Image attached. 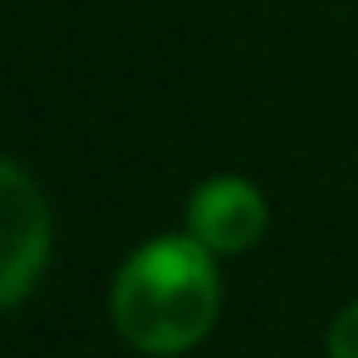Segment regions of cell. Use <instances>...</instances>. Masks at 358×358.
Segmentation results:
<instances>
[{
  "label": "cell",
  "mask_w": 358,
  "mask_h": 358,
  "mask_svg": "<svg viewBox=\"0 0 358 358\" xmlns=\"http://www.w3.org/2000/svg\"><path fill=\"white\" fill-rule=\"evenodd\" d=\"M113 329L128 348L172 358L196 348L221 314L216 255L192 236H157L138 245L113 275Z\"/></svg>",
  "instance_id": "obj_1"
},
{
  "label": "cell",
  "mask_w": 358,
  "mask_h": 358,
  "mask_svg": "<svg viewBox=\"0 0 358 358\" xmlns=\"http://www.w3.org/2000/svg\"><path fill=\"white\" fill-rule=\"evenodd\" d=\"M270 226V206L255 182L245 177H211L187 201V236L206 245L211 255H241L250 250Z\"/></svg>",
  "instance_id": "obj_3"
},
{
  "label": "cell",
  "mask_w": 358,
  "mask_h": 358,
  "mask_svg": "<svg viewBox=\"0 0 358 358\" xmlns=\"http://www.w3.org/2000/svg\"><path fill=\"white\" fill-rule=\"evenodd\" d=\"M50 241L55 221L40 182L20 162L0 157V309L20 304L40 285L50 265Z\"/></svg>",
  "instance_id": "obj_2"
},
{
  "label": "cell",
  "mask_w": 358,
  "mask_h": 358,
  "mask_svg": "<svg viewBox=\"0 0 358 358\" xmlns=\"http://www.w3.org/2000/svg\"><path fill=\"white\" fill-rule=\"evenodd\" d=\"M329 358H358V299L329 324Z\"/></svg>",
  "instance_id": "obj_4"
}]
</instances>
